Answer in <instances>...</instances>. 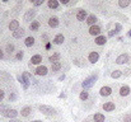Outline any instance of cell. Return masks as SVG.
<instances>
[{"label": "cell", "instance_id": "6da1fadb", "mask_svg": "<svg viewBox=\"0 0 131 122\" xmlns=\"http://www.w3.org/2000/svg\"><path fill=\"white\" fill-rule=\"evenodd\" d=\"M33 75H31L28 71H24L22 75H19L18 76V80L20 81V84H22V86H23V89L24 90H27L28 88H29V85H31V78H32Z\"/></svg>", "mask_w": 131, "mask_h": 122}, {"label": "cell", "instance_id": "7a4b0ae2", "mask_svg": "<svg viewBox=\"0 0 131 122\" xmlns=\"http://www.w3.org/2000/svg\"><path fill=\"white\" fill-rule=\"evenodd\" d=\"M98 79V75L97 74H93V75H90V76H88L87 79H84V81L82 83V86L87 90L89 88H92L94 84H95V81Z\"/></svg>", "mask_w": 131, "mask_h": 122}, {"label": "cell", "instance_id": "3957f363", "mask_svg": "<svg viewBox=\"0 0 131 122\" xmlns=\"http://www.w3.org/2000/svg\"><path fill=\"white\" fill-rule=\"evenodd\" d=\"M38 109L41 111V113H43L46 116H53V115H56V109L55 108H52V107H50V106H45V104H40L38 106Z\"/></svg>", "mask_w": 131, "mask_h": 122}, {"label": "cell", "instance_id": "277c9868", "mask_svg": "<svg viewBox=\"0 0 131 122\" xmlns=\"http://www.w3.org/2000/svg\"><path fill=\"white\" fill-rule=\"evenodd\" d=\"M126 62H131V57L127 55V53H122V55L117 56V59H116V64L122 65V64H126Z\"/></svg>", "mask_w": 131, "mask_h": 122}, {"label": "cell", "instance_id": "5b68a950", "mask_svg": "<svg viewBox=\"0 0 131 122\" xmlns=\"http://www.w3.org/2000/svg\"><path fill=\"white\" fill-rule=\"evenodd\" d=\"M35 15H36V9H28V10L24 13L23 19H24L26 22H33Z\"/></svg>", "mask_w": 131, "mask_h": 122}, {"label": "cell", "instance_id": "8992f818", "mask_svg": "<svg viewBox=\"0 0 131 122\" xmlns=\"http://www.w3.org/2000/svg\"><path fill=\"white\" fill-rule=\"evenodd\" d=\"M101 32H102V29H101V27L97 26V24L89 27V35H90V36H95V37H98V36H101Z\"/></svg>", "mask_w": 131, "mask_h": 122}, {"label": "cell", "instance_id": "52a82bcc", "mask_svg": "<svg viewBox=\"0 0 131 122\" xmlns=\"http://www.w3.org/2000/svg\"><path fill=\"white\" fill-rule=\"evenodd\" d=\"M88 18V13L87 10L84 9H78V13H77V19L79 22H83V20H87Z\"/></svg>", "mask_w": 131, "mask_h": 122}, {"label": "cell", "instance_id": "ba28073f", "mask_svg": "<svg viewBox=\"0 0 131 122\" xmlns=\"http://www.w3.org/2000/svg\"><path fill=\"white\" fill-rule=\"evenodd\" d=\"M98 60H99V53H98L97 51H92V52L88 55V61H89L90 64H95Z\"/></svg>", "mask_w": 131, "mask_h": 122}, {"label": "cell", "instance_id": "9c48e42d", "mask_svg": "<svg viewBox=\"0 0 131 122\" xmlns=\"http://www.w3.org/2000/svg\"><path fill=\"white\" fill-rule=\"evenodd\" d=\"M99 94L102 97H108V95L112 94V88L111 86H102L101 90H99Z\"/></svg>", "mask_w": 131, "mask_h": 122}, {"label": "cell", "instance_id": "30bf717a", "mask_svg": "<svg viewBox=\"0 0 131 122\" xmlns=\"http://www.w3.org/2000/svg\"><path fill=\"white\" fill-rule=\"evenodd\" d=\"M35 73H36V75L45 76V75H47V68H46L45 65H40V66L35 70Z\"/></svg>", "mask_w": 131, "mask_h": 122}, {"label": "cell", "instance_id": "8fae6325", "mask_svg": "<svg viewBox=\"0 0 131 122\" xmlns=\"http://www.w3.org/2000/svg\"><path fill=\"white\" fill-rule=\"evenodd\" d=\"M47 23H48L50 28H56V27H59V18L57 17H50Z\"/></svg>", "mask_w": 131, "mask_h": 122}, {"label": "cell", "instance_id": "7c38bea8", "mask_svg": "<svg viewBox=\"0 0 131 122\" xmlns=\"http://www.w3.org/2000/svg\"><path fill=\"white\" fill-rule=\"evenodd\" d=\"M47 6L50 9H55V10H59L60 9V3L57 0H48L47 1Z\"/></svg>", "mask_w": 131, "mask_h": 122}, {"label": "cell", "instance_id": "4fadbf2b", "mask_svg": "<svg viewBox=\"0 0 131 122\" xmlns=\"http://www.w3.org/2000/svg\"><path fill=\"white\" fill-rule=\"evenodd\" d=\"M3 116H4V117H9V118L12 120V118H15V117L18 116V112H17L15 109H10V108H9L6 112L3 113Z\"/></svg>", "mask_w": 131, "mask_h": 122}, {"label": "cell", "instance_id": "5bb4252c", "mask_svg": "<svg viewBox=\"0 0 131 122\" xmlns=\"http://www.w3.org/2000/svg\"><path fill=\"white\" fill-rule=\"evenodd\" d=\"M97 20H98V18L94 15V14H90V15H88L87 20H85V23H87L89 27H92V26H95V23H97Z\"/></svg>", "mask_w": 131, "mask_h": 122}, {"label": "cell", "instance_id": "9a60e30c", "mask_svg": "<svg viewBox=\"0 0 131 122\" xmlns=\"http://www.w3.org/2000/svg\"><path fill=\"white\" fill-rule=\"evenodd\" d=\"M42 62V56L41 55H33L32 57H31V64L32 65H40Z\"/></svg>", "mask_w": 131, "mask_h": 122}, {"label": "cell", "instance_id": "2e32d148", "mask_svg": "<svg viewBox=\"0 0 131 122\" xmlns=\"http://www.w3.org/2000/svg\"><path fill=\"white\" fill-rule=\"evenodd\" d=\"M115 108H116V106H115L113 102H106L103 104V109L106 112H112V111H115Z\"/></svg>", "mask_w": 131, "mask_h": 122}, {"label": "cell", "instance_id": "e0dca14e", "mask_svg": "<svg viewBox=\"0 0 131 122\" xmlns=\"http://www.w3.org/2000/svg\"><path fill=\"white\" fill-rule=\"evenodd\" d=\"M94 43L95 45H98V46H103V45H106L107 43V37L106 36H98V37H95V40H94Z\"/></svg>", "mask_w": 131, "mask_h": 122}, {"label": "cell", "instance_id": "ac0fdd59", "mask_svg": "<svg viewBox=\"0 0 131 122\" xmlns=\"http://www.w3.org/2000/svg\"><path fill=\"white\" fill-rule=\"evenodd\" d=\"M24 35H26V29H24V28H20V27H19L15 32H13V37H14V38H22Z\"/></svg>", "mask_w": 131, "mask_h": 122}, {"label": "cell", "instance_id": "d6986e66", "mask_svg": "<svg viewBox=\"0 0 131 122\" xmlns=\"http://www.w3.org/2000/svg\"><path fill=\"white\" fill-rule=\"evenodd\" d=\"M9 31H12V32H15L18 28H19V23H18V20H15V19H13V20H10V23H9Z\"/></svg>", "mask_w": 131, "mask_h": 122}, {"label": "cell", "instance_id": "ffe728a7", "mask_svg": "<svg viewBox=\"0 0 131 122\" xmlns=\"http://www.w3.org/2000/svg\"><path fill=\"white\" fill-rule=\"evenodd\" d=\"M40 27H41V24H40V22H38V20H33V22H31V23H29V29H31L32 32L38 31V29H40Z\"/></svg>", "mask_w": 131, "mask_h": 122}, {"label": "cell", "instance_id": "44dd1931", "mask_svg": "<svg viewBox=\"0 0 131 122\" xmlns=\"http://www.w3.org/2000/svg\"><path fill=\"white\" fill-rule=\"evenodd\" d=\"M64 41H65L64 35L59 33V35H56V36H55V38H53V43H55V45H62V43H64Z\"/></svg>", "mask_w": 131, "mask_h": 122}, {"label": "cell", "instance_id": "7402d4cb", "mask_svg": "<svg viewBox=\"0 0 131 122\" xmlns=\"http://www.w3.org/2000/svg\"><path fill=\"white\" fill-rule=\"evenodd\" d=\"M129 93H130V86L129 85H122L120 88V95L126 97V95H129Z\"/></svg>", "mask_w": 131, "mask_h": 122}, {"label": "cell", "instance_id": "603a6c76", "mask_svg": "<svg viewBox=\"0 0 131 122\" xmlns=\"http://www.w3.org/2000/svg\"><path fill=\"white\" fill-rule=\"evenodd\" d=\"M31 112H32V108H31L29 106H27V107H23V108H22L20 115H22V117H28V116L31 115Z\"/></svg>", "mask_w": 131, "mask_h": 122}, {"label": "cell", "instance_id": "cb8c5ba5", "mask_svg": "<svg viewBox=\"0 0 131 122\" xmlns=\"http://www.w3.org/2000/svg\"><path fill=\"white\" fill-rule=\"evenodd\" d=\"M59 60H60V53H59V52H55L53 55H51V56L48 57V61H50L51 64L59 62Z\"/></svg>", "mask_w": 131, "mask_h": 122}, {"label": "cell", "instance_id": "d4e9b609", "mask_svg": "<svg viewBox=\"0 0 131 122\" xmlns=\"http://www.w3.org/2000/svg\"><path fill=\"white\" fill-rule=\"evenodd\" d=\"M93 121L94 122H104V115L102 113H95L93 116Z\"/></svg>", "mask_w": 131, "mask_h": 122}, {"label": "cell", "instance_id": "484cf974", "mask_svg": "<svg viewBox=\"0 0 131 122\" xmlns=\"http://www.w3.org/2000/svg\"><path fill=\"white\" fill-rule=\"evenodd\" d=\"M61 66H62V65H61V62H60V61H59V62L52 64V65H51V70H52V73H57V71L61 69Z\"/></svg>", "mask_w": 131, "mask_h": 122}, {"label": "cell", "instance_id": "4316f807", "mask_svg": "<svg viewBox=\"0 0 131 122\" xmlns=\"http://www.w3.org/2000/svg\"><path fill=\"white\" fill-rule=\"evenodd\" d=\"M24 45H26L27 47H32V46L35 45V38H33V37H26Z\"/></svg>", "mask_w": 131, "mask_h": 122}, {"label": "cell", "instance_id": "83f0119b", "mask_svg": "<svg viewBox=\"0 0 131 122\" xmlns=\"http://www.w3.org/2000/svg\"><path fill=\"white\" fill-rule=\"evenodd\" d=\"M79 98H80V101H87L88 98H89V92L84 89L83 92H80V94H79Z\"/></svg>", "mask_w": 131, "mask_h": 122}, {"label": "cell", "instance_id": "f1b7e54d", "mask_svg": "<svg viewBox=\"0 0 131 122\" xmlns=\"http://www.w3.org/2000/svg\"><path fill=\"white\" fill-rule=\"evenodd\" d=\"M5 51L9 53V59H10L12 52H14V45H13V43H8V45H6V47H5Z\"/></svg>", "mask_w": 131, "mask_h": 122}, {"label": "cell", "instance_id": "f546056e", "mask_svg": "<svg viewBox=\"0 0 131 122\" xmlns=\"http://www.w3.org/2000/svg\"><path fill=\"white\" fill-rule=\"evenodd\" d=\"M121 75H122V71H121V70H115V71L111 73V78H113V79H117V78H120Z\"/></svg>", "mask_w": 131, "mask_h": 122}, {"label": "cell", "instance_id": "4dcf8cb0", "mask_svg": "<svg viewBox=\"0 0 131 122\" xmlns=\"http://www.w3.org/2000/svg\"><path fill=\"white\" fill-rule=\"evenodd\" d=\"M130 5V0H120L118 1V6L120 8H126Z\"/></svg>", "mask_w": 131, "mask_h": 122}, {"label": "cell", "instance_id": "1f68e13d", "mask_svg": "<svg viewBox=\"0 0 131 122\" xmlns=\"http://www.w3.org/2000/svg\"><path fill=\"white\" fill-rule=\"evenodd\" d=\"M23 56H24V53H23V51H18V52L15 53V57H14V59H15L17 61H20V60L23 59Z\"/></svg>", "mask_w": 131, "mask_h": 122}, {"label": "cell", "instance_id": "d6a6232c", "mask_svg": "<svg viewBox=\"0 0 131 122\" xmlns=\"http://www.w3.org/2000/svg\"><path fill=\"white\" fill-rule=\"evenodd\" d=\"M121 31H122V26L120 23H115V32H116V35L120 33Z\"/></svg>", "mask_w": 131, "mask_h": 122}, {"label": "cell", "instance_id": "836d02e7", "mask_svg": "<svg viewBox=\"0 0 131 122\" xmlns=\"http://www.w3.org/2000/svg\"><path fill=\"white\" fill-rule=\"evenodd\" d=\"M31 3L33 4V6H40V5H42V4L45 3V0H36V1L31 0Z\"/></svg>", "mask_w": 131, "mask_h": 122}, {"label": "cell", "instance_id": "e575fe53", "mask_svg": "<svg viewBox=\"0 0 131 122\" xmlns=\"http://www.w3.org/2000/svg\"><path fill=\"white\" fill-rule=\"evenodd\" d=\"M9 109V107L8 106H5V104H0V115H3L4 112H6Z\"/></svg>", "mask_w": 131, "mask_h": 122}, {"label": "cell", "instance_id": "d590c367", "mask_svg": "<svg viewBox=\"0 0 131 122\" xmlns=\"http://www.w3.org/2000/svg\"><path fill=\"white\" fill-rule=\"evenodd\" d=\"M4 97H5V90L0 88V102H3V99H4Z\"/></svg>", "mask_w": 131, "mask_h": 122}, {"label": "cell", "instance_id": "8d00e7d4", "mask_svg": "<svg viewBox=\"0 0 131 122\" xmlns=\"http://www.w3.org/2000/svg\"><path fill=\"white\" fill-rule=\"evenodd\" d=\"M124 122H131V115H125L124 116Z\"/></svg>", "mask_w": 131, "mask_h": 122}, {"label": "cell", "instance_id": "74e56055", "mask_svg": "<svg viewBox=\"0 0 131 122\" xmlns=\"http://www.w3.org/2000/svg\"><path fill=\"white\" fill-rule=\"evenodd\" d=\"M80 61H82V60H74V64H75V65H78V66H80V68L85 66V65H84V64H82Z\"/></svg>", "mask_w": 131, "mask_h": 122}, {"label": "cell", "instance_id": "f35d334b", "mask_svg": "<svg viewBox=\"0 0 131 122\" xmlns=\"http://www.w3.org/2000/svg\"><path fill=\"white\" fill-rule=\"evenodd\" d=\"M130 73H131L130 69H125V70L122 71V74H124V75H126V76H127V75H130Z\"/></svg>", "mask_w": 131, "mask_h": 122}, {"label": "cell", "instance_id": "ab89813d", "mask_svg": "<svg viewBox=\"0 0 131 122\" xmlns=\"http://www.w3.org/2000/svg\"><path fill=\"white\" fill-rule=\"evenodd\" d=\"M5 57V53H4V51H3V48H0V60H3Z\"/></svg>", "mask_w": 131, "mask_h": 122}, {"label": "cell", "instance_id": "60d3db41", "mask_svg": "<svg viewBox=\"0 0 131 122\" xmlns=\"http://www.w3.org/2000/svg\"><path fill=\"white\" fill-rule=\"evenodd\" d=\"M115 35H116V32H115V29H113V31H110V32H108V37H113Z\"/></svg>", "mask_w": 131, "mask_h": 122}, {"label": "cell", "instance_id": "b9f144b4", "mask_svg": "<svg viewBox=\"0 0 131 122\" xmlns=\"http://www.w3.org/2000/svg\"><path fill=\"white\" fill-rule=\"evenodd\" d=\"M45 48H46V50H50V48H51V43H50V42H47V43H46V46H45Z\"/></svg>", "mask_w": 131, "mask_h": 122}, {"label": "cell", "instance_id": "7bdbcfd3", "mask_svg": "<svg viewBox=\"0 0 131 122\" xmlns=\"http://www.w3.org/2000/svg\"><path fill=\"white\" fill-rule=\"evenodd\" d=\"M41 38H42L43 42H47V35H42V37H41Z\"/></svg>", "mask_w": 131, "mask_h": 122}, {"label": "cell", "instance_id": "ee69618b", "mask_svg": "<svg viewBox=\"0 0 131 122\" xmlns=\"http://www.w3.org/2000/svg\"><path fill=\"white\" fill-rule=\"evenodd\" d=\"M59 97H60V98H61V99H62V98H64V99H65V98H66V94H65V93H61V94H60V95H59Z\"/></svg>", "mask_w": 131, "mask_h": 122}, {"label": "cell", "instance_id": "f6af8a7d", "mask_svg": "<svg viewBox=\"0 0 131 122\" xmlns=\"http://www.w3.org/2000/svg\"><path fill=\"white\" fill-rule=\"evenodd\" d=\"M64 79H65V74H64V75H60V76H59V80H60V81H62Z\"/></svg>", "mask_w": 131, "mask_h": 122}, {"label": "cell", "instance_id": "bcb514c9", "mask_svg": "<svg viewBox=\"0 0 131 122\" xmlns=\"http://www.w3.org/2000/svg\"><path fill=\"white\" fill-rule=\"evenodd\" d=\"M9 122H22V121H19V120H17V118H12Z\"/></svg>", "mask_w": 131, "mask_h": 122}, {"label": "cell", "instance_id": "7dc6e473", "mask_svg": "<svg viewBox=\"0 0 131 122\" xmlns=\"http://www.w3.org/2000/svg\"><path fill=\"white\" fill-rule=\"evenodd\" d=\"M127 37H129V38H131V29L127 32Z\"/></svg>", "mask_w": 131, "mask_h": 122}, {"label": "cell", "instance_id": "c3c4849f", "mask_svg": "<svg viewBox=\"0 0 131 122\" xmlns=\"http://www.w3.org/2000/svg\"><path fill=\"white\" fill-rule=\"evenodd\" d=\"M117 41H120V42H122V41H124V38H122V37H118V38H117Z\"/></svg>", "mask_w": 131, "mask_h": 122}, {"label": "cell", "instance_id": "681fc988", "mask_svg": "<svg viewBox=\"0 0 131 122\" xmlns=\"http://www.w3.org/2000/svg\"><path fill=\"white\" fill-rule=\"evenodd\" d=\"M31 122H43V121H41V120H36V121H31Z\"/></svg>", "mask_w": 131, "mask_h": 122}]
</instances>
